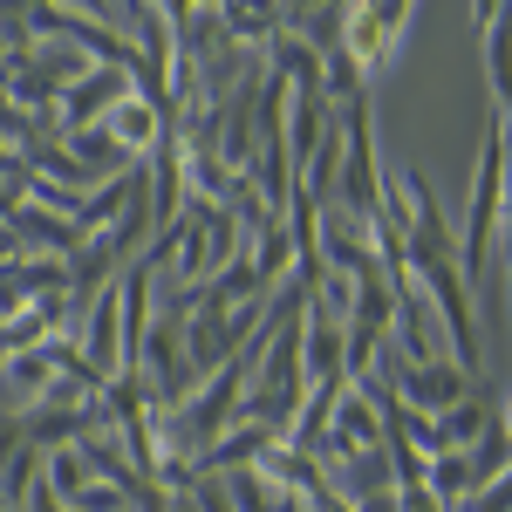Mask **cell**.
I'll list each match as a JSON object with an SVG mask.
<instances>
[{
  "label": "cell",
  "mask_w": 512,
  "mask_h": 512,
  "mask_svg": "<svg viewBox=\"0 0 512 512\" xmlns=\"http://www.w3.org/2000/svg\"><path fill=\"white\" fill-rule=\"evenodd\" d=\"M103 130L117 137V144H123V151H130V158H151V144H158V137H164V117H158V110H151V103H144V96H123L117 110L103 117Z\"/></svg>",
  "instance_id": "cell-4"
},
{
  "label": "cell",
  "mask_w": 512,
  "mask_h": 512,
  "mask_svg": "<svg viewBox=\"0 0 512 512\" xmlns=\"http://www.w3.org/2000/svg\"><path fill=\"white\" fill-rule=\"evenodd\" d=\"M55 7H69V14H89V21H110V28H117V0H55Z\"/></svg>",
  "instance_id": "cell-5"
},
{
  "label": "cell",
  "mask_w": 512,
  "mask_h": 512,
  "mask_svg": "<svg viewBox=\"0 0 512 512\" xmlns=\"http://www.w3.org/2000/svg\"><path fill=\"white\" fill-rule=\"evenodd\" d=\"M499 417H506L499 390H478V383H472V390H465L451 410H444V417H437V437H444V451H465V444H478V437L492 431Z\"/></svg>",
  "instance_id": "cell-3"
},
{
  "label": "cell",
  "mask_w": 512,
  "mask_h": 512,
  "mask_svg": "<svg viewBox=\"0 0 512 512\" xmlns=\"http://www.w3.org/2000/svg\"><path fill=\"white\" fill-rule=\"evenodd\" d=\"M7 62H14V35H0V69H7Z\"/></svg>",
  "instance_id": "cell-6"
},
{
  "label": "cell",
  "mask_w": 512,
  "mask_h": 512,
  "mask_svg": "<svg viewBox=\"0 0 512 512\" xmlns=\"http://www.w3.org/2000/svg\"><path fill=\"white\" fill-rule=\"evenodd\" d=\"M506 239V103H492V130L478 144V185L465 198V226H458V280L465 294L485 287L492 246Z\"/></svg>",
  "instance_id": "cell-1"
},
{
  "label": "cell",
  "mask_w": 512,
  "mask_h": 512,
  "mask_svg": "<svg viewBox=\"0 0 512 512\" xmlns=\"http://www.w3.org/2000/svg\"><path fill=\"white\" fill-rule=\"evenodd\" d=\"M123 96H130V76H123V69H82V76L55 96V130H89V123H103Z\"/></svg>",
  "instance_id": "cell-2"
}]
</instances>
